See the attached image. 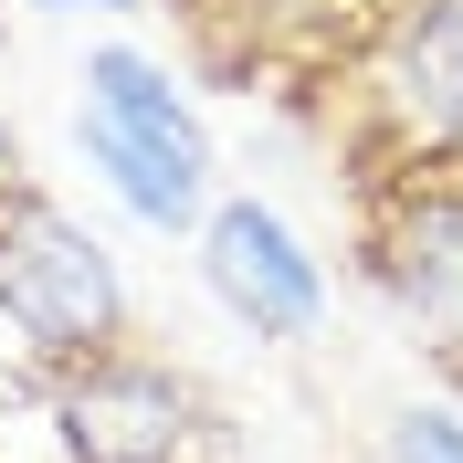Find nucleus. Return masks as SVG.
Wrapping results in <instances>:
<instances>
[{"label": "nucleus", "instance_id": "f257e3e1", "mask_svg": "<svg viewBox=\"0 0 463 463\" xmlns=\"http://www.w3.org/2000/svg\"><path fill=\"white\" fill-rule=\"evenodd\" d=\"M0 326L43 369L127 347V274H116V253L43 190H0Z\"/></svg>", "mask_w": 463, "mask_h": 463}, {"label": "nucleus", "instance_id": "f03ea898", "mask_svg": "<svg viewBox=\"0 0 463 463\" xmlns=\"http://www.w3.org/2000/svg\"><path fill=\"white\" fill-rule=\"evenodd\" d=\"M43 432L63 463H190L211 442V401L147 347H95L43 379Z\"/></svg>", "mask_w": 463, "mask_h": 463}, {"label": "nucleus", "instance_id": "7ed1b4c3", "mask_svg": "<svg viewBox=\"0 0 463 463\" xmlns=\"http://www.w3.org/2000/svg\"><path fill=\"white\" fill-rule=\"evenodd\" d=\"M358 253H369V285L390 295V317L442 369H463V169L453 158H401L379 179Z\"/></svg>", "mask_w": 463, "mask_h": 463}, {"label": "nucleus", "instance_id": "20e7f679", "mask_svg": "<svg viewBox=\"0 0 463 463\" xmlns=\"http://www.w3.org/2000/svg\"><path fill=\"white\" fill-rule=\"evenodd\" d=\"M201 285L274 347H306L326 326V263L274 201H211L201 211Z\"/></svg>", "mask_w": 463, "mask_h": 463}, {"label": "nucleus", "instance_id": "39448f33", "mask_svg": "<svg viewBox=\"0 0 463 463\" xmlns=\"http://www.w3.org/2000/svg\"><path fill=\"white\" fill-rule=\"evenodd\" d=\"M379 106L411 137V158L463 169V0H401L379 32Z\"/></svg>", "mask_w": 463, "mask_h": 463}, {"label": "nucleus", "instance_id": "423d86ee", "mask_svg": "<svg viewBox=\"0 0 463 463\" xmlns=\"http://www.w3.org/2000/svg\"><path fill=\"white\" fill-rule=\"evenodd\" d=\"M85 116L116 127V137H137V147H158V158H179V169H211V137H201V116H190V95L147 53H127V43L85 53Z\"/></svg>", "mask_w": 463, "mask_h": 463}, {"label": "nucleus", "instance_id": "0eeeda50", "mask_svg": "<svg viewBox=\"0 0 463 463\" xmlns=\"http://www.w3.org/2000/svg\"><path fill=\"white\" fill-rule=\"evenodd\" d=\"M379 463H463V421L453 411H401L379 432Z\"/></svg>", "mask_w": 463, "mask_h": 463}, {"label": "nucleus", "instance_id": "6e6552de", "mask_svg": "<svg viewBox=\"0 0 463 463\" xmlns=\"http://www.w3.org/2000/svg\"><path fill=\"white\" fill-rule=\"evenodd\" d=\"M32 11H137V0H32Z\"/></svg>", "mask_w": 463, "mask_h": 463}]
</instances>
